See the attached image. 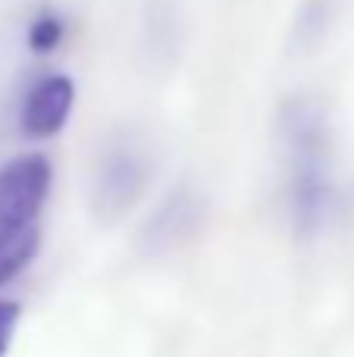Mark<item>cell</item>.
Masks as SVG:
<instances>
[{"label": "cell", "instance_id": "6da1fadb", "mask_svg": "<svg viewBox=\"0 0 354 357\" xmlns=\"http://www.w3.org/2000/svg\"><path fill=\"white\" fill-rule=\"evenodd\" d=\"M279 132L288 169V207L298 232L311 235L330 220L336 204L330 126L314 100L295 98L282 107Z\"/></svg>", "mask_w": 354, "mask_h": 357}, {"label": "cell", "instance_id": "7a4b0ae2", "mask_svg": "<svg viewBox=\"0 0 354 357\" xmlns=\"http://www.w3.org/2000/svg\"><path fill=\"white\" fill-rule=\"evenodd\" d=\"M54 169L44 154H22L0 167V222H38L50 195Z\"/></svg>", "mask_w": 354, "mask_h": 357}, {"label": "cell", "instance_id": "3957f363", "mask_svg": "<svg viewBox=\"0 0 354 357\" xmlns=\"http://www.w3.org/2000/svg\"><path fill=\"white\" fill-rule=\"evenodd\" d=\"M148 178V163L132 144H113L94 169V207L104 216H119L138 201Z\"/></svg>", "mask_w": 354, "mask_h": 357}, {"label": "cell", "instance_id": "277c9868", "mask_svg": "<svg viewBox=\"0 0 354 357\" xmlns=\"http://www.w3.org/2000/svg\"><path fill=\"white\" fill-rule=\"evenodd\" d=\"M75 104V82L63 73L44 75L29 88L19 110V129L22 135L44 142L63 132V126L69 123V113Z\"/></svg>", "mask_w": 354, "mask_h": 357}, {"label": "cell", "instance_id": "5b68a950", "mask_svg": "<svg viewBox=\"0 0 354 357\" xmlns=\"http://www.w3.org/2000/svg\"><path fill=\"white\" fill-rule=\"evenodd\" d=\"M41 248V229L38 222H0V289L10 285L25 266L35 260Z\"/></svg>", "mask_w": 354, "mask_h": 357}, {"label": "cell", "instance_id": "8992f818", "mask_svg": "<svg viewBox=\"0 0 354 357\" xmlns=\"http://www.w3.org/2000/svg\"><path fill=\"white\" fill-rule=\"evenodd\" d=\"M194 216H198V204H194L188 195H173L160 210H157L154 220L148 222L151 248L173 245V241H179L182 235H188L194 226Z\"/></svg>", "mask_w": 354, "mask_h": 357}, {"label": "cell", "instance_id": "52a82bcc", "mask_svg": "<svg viewBox=\"0 0 354 357\" xmlns=\"http://www.w3.org/2000/svg\"><path fill=\"white\" fill-rule=\"evenodd\" d=\"M63 19L56 13H41L35 22L29 25V47L35 54H50L56 44L63 41Z\"/></svg>", "mask_w": 354, "mask_h": 357}, {"label": "cell", "instance_id": "ba28073f", "mask_svg": "<svg viewBox=\"0 0 354 357\" xmlns=\"http://www.w3.org/2000/svg\"><path fill=\"white\" fill-rule=\"evenodd\" d=\"M19 320H22V307L19 301H0V357L10 354L13 339H16Z\"/></svg>", "mask_w": 354, "mask_h": 357}]
</instances>
